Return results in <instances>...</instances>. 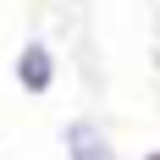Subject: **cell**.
<instances>
[{
  "label": "cell",
  "instance_id": "6da1fadb",
  "mask_svg": "<svg viewBox=\"0 0 160 160\" xmlns=\"http://www.w3.org/2000/svg\"><path fill=\"white\" fill-rule=\"evenodd\" d=\"M17 83L28 94H50L55 88V50L44 39H28V44L17 50Z\"/></svg>",
  "mask_w": 160,
  "mask_h": 160
},
{
  "label": "cell",
  "instance_id": "7a4b0ae2",
  "mask_svg": "<svg viewBox=\"0 0 160 160\" xmlns=\"http://www.w3.org/2000/svg\"><path fill=\"white\" fill-rule=\"evenodd\" d=\"M66 160H122V155L94 122H72L66 127Z\"/></svg>",
  "mask_w": 160,
  "mask_h": 160
},
{
  "label": "cell",
  "instance_id": "3957f363",
  "mask_svg": "<svg viewBox=\"0 0 160 160\" xmlns=\"http://www.w3.org/2000/svg\"><path fill=\"white\" fill-rule=\"evenodd\" d=\"M144 160H160V149H149V155H144Z\"/></svg>",
  "mask_w": 160,
  "mask_h": 160
},
{
  "label": "cell",
  "instance_id": "277c9868",
  "mask_svg": "<svg viewBox=\"0 0 160 160\" xmlns=\"http://www.w3.org/2000/svg\"><path fill=\"white\" fill-rule=\"evenodd\" d=\"M78 6H83V0H78Z\"/></svg>",
  "mask_w": 160,
  "mask_h": 160
}]
</instances>
